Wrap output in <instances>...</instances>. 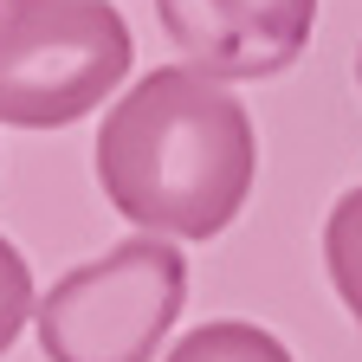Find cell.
<instances>
[{
	"label": "cell",
	"mask_w": 362,
	"mask_h": 362,
	"mask_svg": "<svg viewBox=\"0 0 362 362\" xmlns=\"http://www.w3.org/2000/svg\"><path fill=\"white\" fill-rule=\"evenodd\" d=\"M324 265H330V285H337V298L349 310V324L362 330V181L324 220Z\"/></svg>",
	"instance_id": "6"
},
{
	"label": "cell",
	"mask_w": 362,
	"mask_h": 362,
	"mask_svg": "<svg viewBox=\"0 0 362 362\" xmlns=\"http://www.w3.org/2000/svg\"><path fill=\"white\" fill-rule=\"evenodd\" d=\"M259 181L246 104L194 65H162L129 84L98 129L104 201L156 240H214Z\"/></svg>",
	"instance_id": "1"
},
{
	"label": "cell",
	"mask_w": 362,
	"mask_h": 362,
	"mask_svg": "<svg viewBox=\"0 0 362 362\" xmlns=\"http://www.w3.org/2000/svg\"><path fill=\"white\" fill-rule=\"evenodd\" d=\"M33 304H39V291H33V272H26L20 246H13L7 233H0V356H7V349H13V337L26 330Z\"/></svg>",
	"instance_id": "7"
},
{
	"label": "cell",
	"mask_w": 362,
	"mask_h": 362,
	"mask_svg": "<svg viewBox=\"0 0 362 362\" xmlns=\"http://www.w3.org/2000/svg\"><path fill=\"white\" fill-rule=\"evenodd\" d=\"M136 39L110 0H0V123L65 129L129 78Z\"/></svg>",
	"instance_id": "2"
},
{
	"label": "cell",
	"mask_w": 362,
	"mask_h": 362,
	"mask_svg": "<svg viewBox=\"0 0 362 362\" xmlns=\"http://www.w3.org/2000/svg\"><path fill=\"white\" fill-rule=\"evenodd\" d=\"M181 304H188V259L156 233H129L104 259H90L33 304L45 362H149Z\"/></svg>",
	"instance_id": "3"
},
{
	"label": "cell",
	"mask_w": 362,
	"mask_h": 362,
	"mask_svg": "<svg viewBox=\"0 0 362 362\" xmlns=\"http://www.w3.org/2000/svg\"><path fill=\"white\" fill-rule=\"evenodd\" d=\"M156 13L194 71L240 84L298 65L317 26V0H156Z\"/></svg>",
	"instance_id": "4"
},
{
	"label": "cell",
	"mask_w": 362,
	"mask_h": 362,
	"mask_svg": "<svg viewBox=\"0 0 362 362\" xmlns=\"http://www.w3.org/2000/svg\"><path fill=\"white\" fill-rule=\"evenodd\" d=\"M162 362H298L285 349V337H272L265 324H246V317H220V324L188 330Z\"/></svg>",
	"instance_id": "5"
},
{
	"label": "cell",
	"mask_w": 362,
	"mask_h": 362,
	"mask_svg": "<svg viewBox=\"0 0 362 362\" xmlns=\"http://www.w3.org/2000/svg\"><path fill=\"white\" fill-rule=\"evenodd\" d=\"M356 90H362V52H356Z\"/></svg>",
	"instance_id": "8"
}]
</instances>
